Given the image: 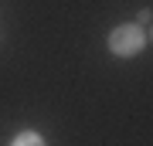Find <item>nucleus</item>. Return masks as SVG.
<instances>
[{
    "label": "nucleus",
    "instance_id": "obj_1",
    "mask_svg": "<svg viewBox=\"0 0 153 146\" xmlns=\"http://www.w3.org/2000/svg\"><path fill=\"white\" fill-rule=\"evenodd\" d=\"M143 44H146V38H143V27H136V24H123V27H116V31L109 34V51L119 54V58L140 54Z\"/></svg>",
    "mask_w": 153,
    "mask_h": 146
},
{
    "label": "nucleus",
    "instance_id": "obj_2",
    "mask_svg": "<svg viewBox=\"0 0 153 146\" xmlns=\"http://www.w3.org/2000/svg\"><path fill=\"white\" fill-rule=\"evenodd\" d=\"M14 146H44V139H41L38 133H21L14 139Z\"/></svg>",
    "mask_w": 153,
    "mask_h": 146
}]
</instances>
